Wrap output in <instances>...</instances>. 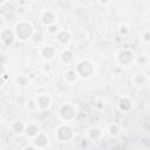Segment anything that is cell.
<instances>
[{
  "instance_id": "1",
  "label": "cell",
  "mask_w": 150,
  "mask_h": 150,
  "mask_svg": "<svg viewBox=\"0 0 150 150\" xmlns=\"http://www.w3.org/2000/svg\"><path fill=\"white\" fill-rule=\"evenodd\" d=\"M16 34L22 40L29 38L30 34H32V27H30V25H28V23H20V25H18L16 26Z\"/></svg>"
},
{
  "instance_id": "2",
  "label": "cell",
  "mask_w": 150,
  "mask_h": 150,
  "mask_svg": "<svg viewBox=\"0 0 150 150\" xmlns=\"http://www.w3.org/2000/svg\"><path fill=\"white\" fill-rule=\"evenodd\" d=\"M77 72L83 77H87L89 75H91V73H93V66L88 61H83V62H81L77 66Z\"/></svg>"
},
{
  "instance_id": "3",
  "label": "cell",
  "mask_w": 150,
  "mask_h": 150,
  "mask_svg": "<svg viewBox=\"0 0 150 150\" xmlns=\"http://www.w3.org/2000/svg\"><path fill=\"white\" fill-rule=\"evenodd\" d=\"M58 137L60 138L61 141H67L72 137V130H70L69 127H61L60 129L58 130Z\"/></svg>"
},
{
  "instance_id": "4",
  "label": "cell",
  "mask_w": 150,
  "mask_h": 150,
  "mask_svg": "<svg viewBox=\"0 0 150 150\" xmlns=\"http://www.w3.org/2000/svg\"><path fill=\"white\" fill-rule=\"evenodd\" d=\"M75 115V110L73 107L70 105H63L62 109H61V116L66 120H70L73 116Z\"/></svg>"
},
{
  "instance_id": "5",
  "label": "cell",
  "mask_w": 150,
  "mask_h": 150,
  "mask_svg": "<svg viewBox=\"0 0 150 150\" xmlns=\"http://www.w3.org/2000/svg\"><path fill=\"white\" fill-rule=\"evenodd\" d=\"M120 62L124 63V65H127V63L131 62V60H133V54L130 53V52L128 51H123L120 53Z\"/></svg>"
},
{
  "instance_id": "6",
  "label": "cell",
  "mask_w": 150,
  "mask_h": 150,
  "mask_svg": "<svg viewBox=\"0 0 150 150\" xmlns=\"http://www.w3.org/2000/svg\"><path fill=\"white\" fill-rule=\"evenodd\" d=\"M1 39H2V41H4L6 45L12 43V42H13V40H14L13 33H12L9 29H5L4 32L1 33Z\"/></svg>"
},
{
  "instance_id": "7",
  "label": "cell",
  "mask_w": 150,
  "mask_h": 150,
  "mask_svg": "<svg viewBox=\"0 0 150 150\" xmlns=\"http://www.w3.org/2000/svg\"><path fill=\"white\" fill-rule=\"evenodd\" d=\"M39 105L41 108H47L49 105V98L47 97L46 95L41 96V97L39 98Z\"/></svg>"
},
{
  "instance_id": "8",
  "label": "cell",
  "mask_w": 150,
  "mask_h": 150,
  "mask_svg": "<svg viewBox=\"0 0 150 150\" xmlns=\"http://www.w3.org/2000/svg\"><path fill=\"white\" fill-rule=\"evenodd\" d=\"M53 53H54V48L51 46H47L43 48V51H42V54H43V56H46V58H51V56H53Z\"/></svg>"
},
{
  "instance_id": "9",
  "label": "cell",
  "mask_w": 150,
  "mask_h": 150,
  "mask_svg": "<svg viewBox=\"0 0 150 150\" xmlns=\"http://www.w3.org/2000/svg\"><path fill=\"white\" fill-rule=\"evenodd\" d=\"M58 40L61 42V43H66V42L69 40V34H68V33H66V32L60 33V34H59V36H58Z\"/></svg>"
},
{
  "instance_id": "10",
  "label": "cell",
  "mask_w": 150,
  "mask_h": 150,
  "mask_svg": "<svg viewBox=\"0 0 150 150\" xmlns=\"http://www.w3.org/2000/svg\"><path fill=\"white\" fill-rule=\"evenodd\" d=\"M54 21V15L52 13H45L43 14V22L46 25H49Z\"/></svg>"
},
{
  "instance_id": "11",
  "label": "cell",
  "mask_w": 150,
  "mask_h": 150,
  "mask_svg": "<svg viewBox=\"0 0 150 150\" xmlns=\"http://www.w3.org/2000/svg\"><path fill=\"white\" fill-rule=\"evenodd\" d=\"M35 143H36L39 147H43L45 144L47 143V138H46V136L45 135H40V136H38V138H36V141H35Z\"/></svg>"
},
{
  "instance_id": "12",
  "label": "cell",
  "mask_w": 150,
  "mask_h": 150,
  "mask_svg": "<svg viewBox=\"0 0 150 150\" xmlns=\"http://www.w3.org/2000/svg\"><path fill=\"white\" fill-rule=\"evenodd\" d=\"M120 108L122 110H128L130 108V102H129L127 98H123V100L120 101Z\"/></svg>"
},
{
  "instance_id": "13",
  "label": "cell",
  "mask_w": 150,
  "mask_h": 150,
  "mask_svg": "<svg viewBox=\"0 0 150 150\" xmlns=\"http://www.w3.org/2000/svg\"><path fill=\"white\" fill-rule=\"evenodd\" d=\"M62 61L63 62H70V61L73 60V56H72V53L70 52H65V53H62Z\"/></svg>"
},
{
  "instance_id": "14",
  "label": "cell",
  "mask_w": 150,
  "mask_h": 150,
  "mask_svg": "<svg viewBox=\"0 0 150 150\" xmlns=\"http://www.w3.org/2000/svg\"><path fill=\"white\" fill-rule=\"evenodd\" d=\"M36 131H38L36 127H35V126H30V127H28V128H27L26 134H27L28 136H33V135H35V134H36Z\"/></svg>"
},
{
  "instance_id": "15",
  "label": "cell",
  "mask_w": 150,
  "mask_h": 150,
  "mask_svg": "<svg viewBox=\"0 0 150 150\" xmlns=\"http://www.w3.org/2000/svg\"><path fill=\"white\" fill-rule=\"evenodd\" d=\"M22 129H23V126H22V123H21V122H15V123H14L13 130L15 131V133H20Z\"/></svg>"
},
{
  "instance_id": "16",
  "label": "cell",
  "mask_w": 150,
  "mask_h": 150,
  "mask_svg": "<svg viewBox=\"0 0 150 150\" xmlns=\"http://www.w3.org/2000/svg\"><path fill=\"white\" fill-rule=\"evenodd\" d=\"M101 135V133L97 130V129H93V130L90 131V137L91 138H98Z\"/></svg>"
},
{
  "instance_id": "17",
  "label": "cell",
  "mask_w": 150,
  "mask_h": 150,
  "mask_svg": "<svg viewBox=\"0 0 150 150\" xmlns=\"http://www.w3.org/2000/svg\"><path fill=\"white\" fill-rule=\"evenodd\" d=\"M18 82L21 84V86H25V84H27V80H26L25 76H19L18 77Z\"/></svg>"
},
{
  "instance_id": "18",
  "label": "cell",
  "mask_w": 150,
  "mask_h": 150,
  "mask_svg": "<svg viewBox=\"0 0 150 150\" xmlns=\"http://www.w3.org/2000/svg\"><path fill=\"white\" fill-rule=\"evenodd\" d=\"M67 79L69 80V81H74L75 80V73L74 72H68V74H67Z\"/></svg>"
},
{
  "instance_id": "19",
  "label": "cell",
  "mask_w": 150,
  "mask_h": 150,
  "mask_svg": "<svg viewBox=\"0 0 150 150\" xmlns=\"http://www.w3.org/2000/svg\"><path fill=\"white\" fill-rule=\"evenodd\" d=\"M143 81H144L143 76H140V75H138V76H136V82H137V83H143Z\"/></svg>"
},
{
  "instance_id": "20",
  "label": "cell",
  "mask_w": 150,
  "mask_h": 150,
  "mask_svg": "<svg viewBox=\"0 0 150 150\" xmlns=\"http://www.w3.org/2000/svg\"><path fill=\"white\" fill-rule=\"evenodd\" d=\"M116 133H117V128H116V127H114V128L111 127V128H110V134H114V135H115Z\"/></svg>"
},
{
  "instance_id": "21",
  "label": "cell",
  "mask_w": 150,
  "mask_h": 150,
  "mask_svg": "<svg viewBox=\"0 0 150 150\" xmlns=\"http://www.w3.org/2000/svg\"><path fill=\"white\" fill-rule=\"evenodd\" d=\"M56 29H58V28H56L55 26H51V27H49V32H52V33L56 32Z\"/></svg>"
},
{
  "instance_id": "22",
  "label": "cell",
  "mask_w": 150,
  "mask_h": 150,
  "mask_svg": "<svg viewBox=\"0 0 150 150\" xmlns=\"http://www.w3.org/2000/svg\"><path fill=\"white\" fill-rule=\"evenodd\" d=\"M144 39L147 40V41H149V40H150V34H149V33H148V34H145V35H144Z\"/></svg>"
},
{
  "instance_id": "23",
  "label": "cell",
  "mask_w": 150,
  "mask_h": 150,
  "mask_svg": "<svg viewBox=\"0 0 150 150\" xmlns=\"http://www.w3.org/2000/svg\"><path fill=\"white\" fill-rule=\"evenodd\" d=\"M29 107L30 108H34V102H33V101H30V102H29Z\"/></svg>"
},
{
  "instance_id": "24",
  "label": "cell",
  "mask_w": 150,
  "mask_h": 150,
  "mask_svg": "<svg viewBox=\"0 0 150 150\" xmlns=\"http://www.w3.org/2000/svg\"><path fill=\"white\" fill-rule=\"evenodd\" d=\"M101 2H103V4H105V2H107V0H101Z\"/></svg>"
}]
</instances>
